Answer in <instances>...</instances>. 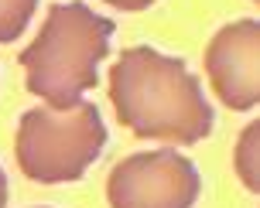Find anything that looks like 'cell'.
Instances as JSON below:
<instances>
[{
	"label": "cell",
	"mask_w": 260,
	"mask_h": 208,
	"mask_svg": "<svg viewBox=\"0 0 260 208\" xmlns=\"http://www.w3.org/2000/svg\"><path fill=\"white\" fill-rule=\"evenodd\" d=\"M110 7H117V11H147L154 0H103Z\"/></svg>",
	"instance_id": "cell-8"
},
{
	"label": "cell",
	"mask_w": 260,
	"mask_h": 208,
	"mask_svg": "<svg viewBox=\"0 0 260 208\" xmlns=\"http://www.w3.org/2000/svg\"><path fill=\"white\" fill-rule=\"evenodd\" d=\"M199 191L195 164L171 147L123 157L106 178L110 208H192Z\"/></svg>",
	"instance_id": "cell-4"
},
{
	"label": "cell",
	"mask_w": 260,
	"mask_h": 208,
	"mask_svg": "<svg viewBox=\"0 0 260 208\" xmlns=\"http://www.w3.org/2000/svg\"><path fill=\"white\" fill-rule=\"evenodd\" d=\"M7 195H11V188H7V174L0 168V208H7Z\"/></svg>",
	"instance_id": "cell-9"
},
{
	"label": "cell",
	"mask_w": 260,
	"mask_h": 208,
	"mask_svg": "<svg viewBox=\"0 0 260 208\" xmlns=\"http://www.w3.org/2000/svg\"><path fill=\"white\" fill-rule=\"evenodd\" d=\"M110 103L120 127L141 140L188 147L212 133V106L202 96V82L182 58L147 45L120 52L110 68Z\"/></svg>",
	"instance_id": "cell-1"
},
{
	"label": "cell",
	"mask_w": 260,
	"mask_h": 208,
	"mask_svg": "<svg viewBox=\"0 0 260 208\" xmlns=\"http://www.w3.org/2000/svg\"><path fill=\"white\" fill-rule=\"evenodd\" d=\"M110 38L113 21L96 14L89 4H52L38 38L21 52L27 92L52 109L82 103V96L100 82V62L110 55Z\"/></svg>",
	"instance_id": "cell-2"
},
{
	"label": "cell",
	"mask_w": 260,
	"mask_h": 208,
	"mask_svg": "<svg viewBox=\"0 0 260 208\" xmlns=\"http://www.w3.org/2000/svg\"><path fill=\"white\" fill-rule=\"evenodd\" d=\"M206 75L222 106L236 113L253 109L260 99V24L253 17L216 31L206 48Z\"/></svg>",
	"instance_id": "cell-5"
},
{
	"label": "cell",
	"mask_w": 260,
	"mask_h": 208,
	"mask_svg": "<svg viewBox=\"0 0 260 208\" xmlns=\"http://www.w3.org/2000/svg\"><path fill=\"white\" fill-rule=\"evenodd\" d=\"M35 11H38V0H0V45L21 38Z\"/></svg>",
	"instance_id": "cell-7"
},
{
	"label": "cell",
	"mask_w": 260,
	"mask_h": 208,
	"mask_svg": "<svg viewBox=\"0 0 260 208\" xmlns=\"http://www.w3.org/2000/svg\"><path fill=\"white\" fill-rule=\"evenodd\" d=\"M106 147V123L92 103H76L65 109L38 106L17 123L14 157L24 178L38 184L79 181L96 164Z\"/></svg>",
	"instance_id": "cell-3"
},
{
	"label": "cell",
	"mask_w": 260,
	"mask_h": 208,
	"mask_svg": "<svg viewBox=\"0 0 260 208\" xmlns=\"http://www.w3.org/2000/svg\"><path fill=\"white\" fill-rule=\"evenodd\" d=\"M257 147H260V123H247L233 150V168L240 174V181L250 191H260V164H257Z\"/></svg>",
	"instance_id": "cell-6"
}]
</instances>
